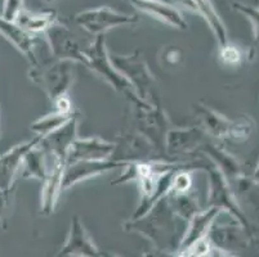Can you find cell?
<instances>
[{"instance_id":"6da1fadb","label":"cell","mask_w":259,"mask_h":257,"mask_svg":"<svg viewBox=\"0 0 259 257\" xmlns=\"http://www.w3.org/2000/svg\"><path fill=\"white\" fill-rule=\"evenodd\" d=\"M176 219L178 218L169 209L168 202L164 197L143 218L134 221L129 220L124 228L129 232L134 230L141 233L143 237L151 240L159 249L168 251L176 246L177 251L181 240L177 239L178 225Z\"/></svg>"},{"instance_id":"7a4b0ae2","label":"cell","mask_w":259,"mask_h":257,"mask_svg":"<svg viewBox=\"0 0 259 257\" xmlns=\"http://www.w3.org/2000/svg\"><path fill=\"white\" fill-rule=\"evenodd\" d=\"M75 62L60 60L54 57L53 61H46L30 66L29 77L47 94L52 102L60 96L66 95L74 84Z\"/></svg>"},{"instance_id":"3957f363","label":"cell","mask_w":259,"mask_h":257,"mask_svg":"<svg viewBox=\"0 0 259 257\" xmlns=\"http://www.w3.org/2000/svg\"><path fill=\"white\" fill-rule=\"evenodd\" d=\"M84 54H85L84 66L105 79L115 90L121 91L124 94L128 91H134L131 82L120 74L110 61V54L106 48L105 34L96 36V40L92 42L91 46L84 49Z\"/></svg>"},{"instance_id":"277c9868","label":"cell","mask_w":259,"mask_h":257,"mask_svg":"<svg viewBox=\"0 0 259 257\" xmlns=\"http://www.w3.org/2000/svg\"><path fill=\"white\" fill-rule=\"evenodd\" d=\"M110 61L120 74L131 82L134 93L137 94L142 100L151 102L150 98H151L152 85L155 84V79L141 54L138 52L129 54V56L112 54L110 56Z\"/></svg>"},{"instance_id":"5b68a950","label":"cell","mask_w":259,"mask_h":257,"mask_svg":"<svg viewBox=\"0 0 259 257\" xmlns=\"http://www.w3.org/2000/svg\"><path fill=\"white\" fill-rule=\"evenodd\" d=\"M138 18L132 14H124L107 6L87 9L75 16V23L91 35H103L119 26L136 25Z\"/></svg>"},{"instance_id":"8992f818","label":"cell","mask_w":259,"mask_h":257,"mask_svg":"<svg viewBox=\"0 0 259 257\" xmlns=\"http://www.w3.org/2000/svg\"><path fill=\"white\" fill-rule=\"evenodd\" d=\"M195 115L199 120L200 127L214 138L242 139L248 136L251 130L248 121L228 120L202 103L195 105Z\"/></svg>"},{"instance_id":"52a82bcc","label":"cell","mask_w":259,"mask_h":257,"mask_svg":"<svg viewBox=\"0 0 259 257\" xmlns=\"http://www.w3.org/2000/svg\"><path fill=\"white\" fill-rule=\"evenodd\" d=\"M128 164L129 162L117 161V160L114 159L79 160V161L66 164L65 170H63L62 190L69 189V188L80 183V181L102 175V174L108 173V171H111L114 169H119V167L124 169Z\"/></svg>"},{"instance_id":"ba28073f","label":"cell","mask_w":259,"mask_h":257,"mask_svg":"<svg viewBox=\"0 0 259 257\" xmlns=\"http://www.w3.org/2000/svg\"><path fill=\"white\" fill-rule=\"evenodd\" d=\"M101 251L96 243L93 242L92 237L89 235L88 230L85 229L83 221L79 216H74L71 219V226L65 244L60 249L58 256H88L96 257L102 256Z\"/></svg>"},{"instance_id":"9c48e42d","label":"cell","mask_w":259,"mask_h":257,"mask_svg":"<svg viewBox=\"0 0 259 257\" xmlns=\"http://www.w3.org/2000/svg\"><path fill=\"white\" fill-rule=\"evenodd\" d=\"M206 141V133L201 127L169 129L165 136V153L169 156L199 152Z\"/></svg>"},{"instance_id":"30bf717a","label":"cell","mask_w":259,"mask_h":257,"mask_svg":"<svg viewBox=\"0 0 259 257\" xmlns=\"http://www.w3.org/2000/svg\"><path fill=\"white\" fill-rule=\"evenodd\" d=\"M116 143L103 140L101 138H79L70 145L66 156V164L79 160H107L112 159Z\"/></svg>"},{"instance_id":"8fae6325","label":"cell","mask_w":259,"mask_h":257,"mask_svg":"<svg viewBox=\"0 0 259 257\" xmlns=\"http://www.w3.org/2000/svg\"><path fill=\"white\" fill-rule=\"evenodd\" d=\"M221 211L222 210L220 207L210 206L208 210H204V211L200 210L199 212H196L191 218V220L187 223V226H186V230L180 242V246L177 248V252H178L177 254L178 256H182L183 252L187 251L190 247L197 243L202 238L208 237L211 225L214 224V220L218 218Z\"/></svg>"},{"instance_id":"7c38bea8","label":"cell","mask_w":259,"mask_h":257,"mask_svg":"<svg viewBox=\"0 0 259 257\" xmlns=\"http://www.w3.org/2000/svg\"><path fill=\"white\" fill-rule=\"evenodd\" d=\"M49 159H51V165H49L48 174L46 179L41 181L43 183V187H41V214L43 215L53 214L61 193L63 192L62 178L65 162L53 156H49Z\"/></svg>"},{"instance_id":"4fadbf2b","label":"cell","mask_w":259,"mask_h":257,"mask_svg":"<svg viewBox=\"0 0 259 257\" xmlns=\"http://www.w3.org/2000/svg\"><path fill=\"white\" fill-rule=\"evenodd\" d=\"M47 41L53 57L60 60H69L72 62L85 65L84 49L80 48L76 40L66 34V30L60 25H54L46 34Z\"/></svg>"},{"instance_id":"5bb4252c","label":"cell","mask_w":259,"mask_h":257,"mask_svg":"<svg viewBox=\"0 0 259 257\" xmlns=\"http://www.w3.org/2000/svg\"><path fill=\"white\" fill-rule=\"evenodd\" d=\"M126 2L137 11H140L141 13L147 14L151 18H155L159 22L164 23V25L178 28V30L187 28V22L177 7L160 3V2H154V0H126Z\"/></svg>"},{"instance_id":"9a60e30c","label":"cell","mask_w":259,"mask_h":257,"mask_svg":"<svg viewBox=\"0 0 259 257\" xmlns=\"http://www.w3.org/2000/svg\"><path fill=\"white\" fill-rule=\"evenodd\" d=\"M77 120L76 115L71 117L62 127L46 138L40 139V145L46 149L49 156L62 160L66 165V156L72 141L77 138Z\"/></svg>"},{"instance_id":"2e32d148","label":"cell","mask_w":259,"mask_h":257,"mask_svg":"<svg viewBox=\"0 0 259 257\" xmlns=\"http://www.w3.org/2000/svg\"><path fill=\"white\" fill-rule=\"evenodd\" d=\"M40 136L32 139L30 141H25L22 144L17 145L9 150L4 156L0 157V189L9 190L12 187V180L15 179L16 173L21 169L22 159L25 153L31 149L40 141Z\"/></svg>"},{"instance_id":"e0dca14e","label":"cell","mask_w":259,"mask_h":257,"mask_svg":"<svg viewBox=\"0 0 259 257\" xmlns=\"http://www.w3.org/2000/svg\"><path fill=\"white\" fill-rule=\"evenodd\" d=\"M0 35H3L9 42H12L23 56L29 60L31 65L37 63V58L35 56V37L26 32L21 26L16 22L4 20L0 16Z\"/></svg>"},{"instance_id":"ac0fdd59","label":"cell","mask_w":259,"mask_h":257,"mask_svg":"<svg viewBox=\"0 0 259 257\" xmlns=\"http://www.w3.org/2000/svg\"><path fill=\"white\" fill-rule=\"evenodd\" d=\"M18 26L29 32L34 37L46 35L47 32L58 23V16L54 11L40 12V13H34V12L26 11L25 8L20 12L15 21Z\"/></svg>"},{"instance_id":"d6986e66","label":"cell","mask_w":259,"mask_h":257,"mask_svg":"<svg viewBox=\"0 0 259 257\" xmlns=\"http://www.w3.org/2000/svg\"><path fill=\"white\" fill-rule=\"evenodd\" d=\"M49 165H51V159L46 149L40 145L39 141L23 156L22 164H21L22 178L39 179L43 181L48 174Z\"/></svg>"},{"instance_id":"ffe728a7","label":"cell","mask_w":259,"mask_h":257,"mask_svg":"<svg viewBox=\"0 0 259 257\" xmlns=\"http://www.w3.org/2000/svg\"><path fill=\"white\" fill-rule=\"evenodd\" d=\"M191 190L185 193H176L169 190L168 194L165 195L169 209L171 210V212L177 218L185 221L186 224L191 220V218L196 212L200 211L196 197H195L194 193L191 192Z\"/></svg>"},{"instance_id":"44dd1931","label":"cell","mask_w":259,"mask_h":257,"mask_svg":"<svg viewBox=\"0 0 259 257\" xmlns=\"http://www.w3.org/2000/svg\"><path fill=\"white\" fill-rule=\"evenodd\" d=\"M192 2L196 7V12L201 14L202 18L206 21L208 26L210 27L211 32L220 44V48L227 45V31H226L225 23L221 20L220 14L214 8L211 0H192Z\"/></svg>"},{"instance_id":"7402d4cb","label":"cell","mask_w":259,"mask_h":257,"mask_svg":"<svg viewBox=\"0 0 259 257\" xmlns=\"http://www.w3.org/2000/svg\"><path fill=\"white\" fill-rule=\"evenodd\" d=\"M74 112L66 113L56 110V112L48 113L46 116L40 117L39 120L32 122L30 127H31V130L34 131V133L37 134V136H40V138H46L49 134L54 133V131L58 130L60 127H62L66 122L74 116Z\"/></svg>"},{"instance_id":"603a6c76","label":"cell","mask_w":259,"mask_h":257,"mask_svg":"<svg viewBox=\"0 0 259 257\" xmlns=\"http://www.w3.org/2000/svg\"><path fill=\"white\" fill-rule=\"evenodd\" d=\"M232 8L235 11L240 12V13L245 14L246 17H249L251 20L254 25V30H255V35H256V40L259 41V9L253 8V7L245 6V4L239 3V2H232Z\"/></svg>"},{"instance_id":"cb8c5ba5","label":"cell","mask_w":259,"mask_h":257,"mask_svg":"<svg viewBox=\"0 0 259 257\" xmlns=\"http://www.w3.org/2000/svg\"><path fill=\"white\" fill-rule=\"evenodd\" d=\"M23 9V0H4L2 17L7 21L15 22L20 12Z\"/></svg>"},{"instance_id":"d4e9b609","label":"cell","mask_w":259,"mask_h":257,"mask_svg":"<svg viewBox=\"0 0 259 257\" xmlns=\"http://www.w3.org/2000/svg\"><path fill=\"white\" fill-rule=\"evenodd\" d=\"M221 58L223 60V62L228 63V65H236L241 60V54L236 48L227 44L225 46H221Z\"/></svg>"},{"instance_id":"484cf974","label":"cell","mask_w":259,"mask_h":257,"mask_svg":"<svg viewBox=\"0 0 259 257\" xmlns=\"http://www.w3.org/2000/svg\"><path fill=\"white\" fill-rule=\"evenodd\" d=\"M53 103H54V107H56V110L57 111H61V112H66V113L74 112V111H72L71 100L69 99L67 94H66V95L60 96V98H57Z\"/></svg>"},{"instance_id":"4316f807","label":"cell","mask_w":259,"mask_h":257,"mask_svg":"<svg viewBox=\"0 0 259 257\" xmlns=\"http://www.w3.org/2000/svg\"><path fill=\"white\" fill-rule=\"evenodd\" d=\"M154 2H160V3H165L173 7H182V8L190 9V11H196L194 2L192 0H154Z\"/></svg>"},{"instance_id":"83f0119b","label":"cell","mask_w":259,"mask_h":257,"mask_svg":"<svg viewBox=\"0 0 259 257\" xmlns=\"http://www.w3.org/2000/svg\"><path fill=\"white\" fill-rule=\"evenodd\" d=\"M255 180L259 181V166H258V169H256V171H255Z\"/></svg>"}]
</instances>
